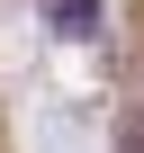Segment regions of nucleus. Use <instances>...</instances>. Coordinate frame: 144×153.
I'll return each mask as SVG.
<instances>
[{
    "label": "nucleus",
    "mask_w": 144,
    "mask_h": 153,
    "mask_svg": "<svg viewBox=\"0 0 144 153\" xmlns=\"http://www.w3.org/2000/svg\"><path fill=\"white\" fill-rule=\"evenodd\" d=\"M126 153H144V144H126Z\"/></svg>",
    "instance_id": "nucleus-1"
}]
</instances>
